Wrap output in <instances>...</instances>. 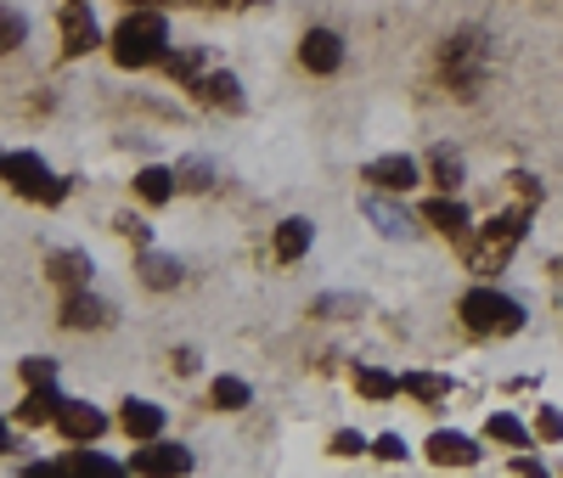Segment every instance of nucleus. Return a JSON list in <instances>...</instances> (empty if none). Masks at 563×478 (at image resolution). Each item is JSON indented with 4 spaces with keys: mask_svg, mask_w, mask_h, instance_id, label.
<instances>
[{
    "mask_svg": "<svg viewBox=\"0 0 563 478\" xmlns=\"http://www.w3.org/2000/svg\"><path fill=\"white\" fill-rule=\"evenodd\" d=\"M169 57V23L153 7H135L119 29H113V63L119 68H153Z\"/></svg>",
    "mask_w": 563,
    "mask_h": 478,
    "instance_id": "1",
    "label": "nucleus"
},
{
    "mask_svg": "<svg viewBox=\"0 0 563 478\" xmlns=\"http://www.w3.org/2000/svg\"><path fill=\"white\" fill-rule=\"evenodd\" d=\"M440 74L456 96H479L485 74H490V40L479 29H462L445 40V52H440Z\"/></svg>",
    "mask_w": 563,
    "mask_h": 478,
    "instance_id": "2",
    "label": "nucleus"
},
{
    "mask_svg": "<svg viewBox=\"0 0 563 478\" xmlns=\"http://www.w3.org/2000/svg\"><path fill=\"white\" fill-rule=\"evenodd\" d=\"M456 315H462L467 332H479V338H512V332L525 326V304L496 293V287H474V293H462Z\"/></svg>",
    "mask_w": 563,
    "mask_h": 478,
    "instance_id": "3",
    "label": "nucleus"
},
{
    "mask_svg": "<svg viewBox=\"0 0 563 478\" xmlns=\"http://www.w3.org/2000/svg\"><path fill=\"white\" fill-rule=\"evenodd\" d=\"M525 231H530V209H525V203H519V209H501V214L479 231V243H467V265H474L479 276L501 270V265L512 259V248L525 243Z\"/></svg>",
    "mask_w": 563,
    "mask_h": 478,
    "instance_id": "4",
    "label": "nucleus"
},
{
    "mask_svg": "<svg viewBox=\"0 0 563 478\" xmlns=\"http://www.w3.org/2000/svg\"><path fill=\"white\" fill-rule=\"evenodd\" d=\"M0 175H7L12 191H18V198H29V203H45V209H52V203L68 198V180H57L52 169H45L40 153H7V158H0Z\"/></svg>",
    "mask_w": 563,
    "mask_h": 478,
    "instance_id": "5",
    "label": "nucleus"
},
{
    "mask_svg": "<svg viewBox=\"0 0 563 478\" xmlns=\"http://www.w3.org/2000/svg\"><path fill=\"white\" fill-rule=\"evenodd\" d=\"M90 45H102V29L90 18V0H68L63 7V57H85Z\"/></svg>",
    "mask_w": 563,
    "mask_h": 478,
    "instance_id": "6",
    "label": "nucleus"
},
{
    "mask_svg": "<svg viewBox=\"0 0 563 478\" xmlns=\"http://www.w3.org/2000/svg\"><path fill=\"white\" fill-rule=\"evenodd\" d=\"M299 63H305L310 74H339V68H344V40H339L333 29H310V34L299 40Z\"/></svg>",
    "mask_w": 563,
    "mask_h": 478,
    "instance_id": "7",
    "label": "nucleus"
},
{
    "mask_svg": "<svg viewBox=\"0 0 563 478\" xmlns=\"http://www.w3.org/2000/svg\"><path fill=\"white\" fill-rule=\"evenodd\" d=\"M198 96L203 108H225V113H238L243 108V85H238V74H225V68H214V74H198L192 85H186Z\"/></svg>",
    "mask_w": 563,
    "mask_h": 478,
    "instance_id": "8",
    "label": "nucleus"
},
{
    "mask_svg": "<svg viewBox=\"0 0 563 478\" xmlns=\"http://www.w3.org/2000/svg\"><path fill=\"white\" fill-rule=\"evenodd\" d=\"M361 180H372L378 191H411L417 186V164L406 153H384V158L361 164Z\"/></svg>",
    "mask_w": 563,
    "mask_h": 478,
    "instance_id": "9",
    "label": "nucleus"
},
{
    "mask_svg": "<svg viewBox=\"0 0 563 478\" xmlns=\"http://www.w3.org/2000/svg\"><path fill=\"white\" fill-rule=\"evenodd\" d=\"M57 427H63V440H74V445H90V440H102L108 416H102L97 405H85V400H63V411H57Z\"/></svg>",
    "mask_w": 563,
    "mask_h": 478,
    "instance_id": "10",
    "label": "nucleus"
},
{
    "mask_svg": "<svg viewBox=\"0 0 563 478\" xmlns=\"http://www.w3.org/2000/svg\"><path fill=\"white\" fill-rule=\"evenodd\" d=\"M108 321H113V310H108L102 299H90V287H74V293H63V326L97 332V326H108Z\"/></svg>",
    "mask_w": 563,
    "mask_h": 478,
    "instance_id": "11",
    "label": "nucleus"
},
{
    "mask_svg": "<svg viewBox=\"0 0 563 478\" xmlns=\"http://www.w3.org/2000/svg\"><path fill=\"white\" fill-rule=\"evenodd\" d=\"M135 473H153V478L192 473V451H186V445H164V440H147V451H135Z\"/></svg>",
    "mask_w": 563,
    "mask_h": 478,
    "instance_id": "12",
    "label": "nucleus"
},
{
    "mask_svg": "<svg viewBox=\"0 0 563 478\" xmlns=\"http://www.w3.org/2000/svg\"><path fill=\"white\" fill-rule=\"evenodd\" d=\"M45 276H52L63 293H74V287H90V254H79V248H52V254H45Z\"/></svg>",
    "mask_w": 563,
    "mask_h": 478,
    "instance_id": "13",
    "label": "nucleus"
},
{
    "mask_svg": "<svg viewBox=\"0 0 563 478\" xmlns=\"http://www.w3.org/2000/svg\"><path fill=\"white\" fill-rule=\"evenodd\" d=\"M361 214H366L372 225H378L384 236H395V243H400V236H411V231H417V220H411V214H406L400 203H389L384 191H372V198L361 203Z\"/></svg>",
    "mask_w": 563,
    "mask_h": 478,
    "instance_id": "14",
    "label": "nucleus"
},
{
    "mask_svg": "<svg viewBox=\"0 0 563 478\" xmlns=\"http://www.w3.org/2000/svg\"><path fill=\"white\" fill-rule=\"evenodd\" d=\"M422 220H429L440 236H451V243H467V209L451 198V191L434 198V203H422Z\"/></svg>",
    "mask_w": 563,
    "mask_h": 478,
    "instance_id": "15",
    "label": "nucleus"
},
{
    "mask_svg": "<svg viewBox=\"0 0 563 478\" xmlns=\"http://www.w3.org/2000/svg\"><path fill=\"white\" fill-rule=\"evenodd\" d=\"M310 236H316V225L294 214V220H282V225H276V243H271V248H276L282 265H299V259L310 254Z\"/></svg>",
    "mask_w": 563,
    "mask_h": 478,
    "instance_id": "16",
    "label": "nucleus"
},
{
    "mask_svg": "<svg viewBox=\"0 0 563 478\" xmlns=\"http://www.w3.org/2000/svg\"><path fill=\"white\" fill-rule=\"evenodd\" d=\"M119 422H124L130 440H158V434H164V405H153V400H124Z\"/></svg>",
    "mask_w": 563,
    "mask_h": 478,
    "instance_id": "17",
    "label": "nucleus"
},
{
    "mask_svg": "<svg viewBox=\"0 0 563 478\" xmlns=\"http://www.w3.org/2000/svg\"><path fill=\"white\" fill-rule=\"evenodd\" d=\"M135 270H141V281H147L153 293H169V287H180V276H186L175 254H153V248H141Z\"/></svg>",
    "mask_w": 563,
    "mask_h": 478,
    "instance_id": "18",
    "label": "nucleus"
},
{
    "mask_svg": "<svg viewBox=\"0 0 563 478\" xmlns=\"http://www.w3.org/2000/svg\"><path fill=\"white\" fill-rule=\"evenodd\" d=\"M429 462L434 467H474L479 462V445L467 440V434H434L429 440Z\"/></svg>",
    "mask_w": 563,
    "mask_h": 478,
    "instance_id": "19",
    "label": "nucleus"
},
{
    "mask_svg": "<svg viewBox=\"0 0 563 478\" xmlns=\"http://www.w3.org/2000/svg\"><path fill=\"white\" fill-rule=\"evenodd\" d=\"M175 186H180V180H175V169H158V164H153V169H141V175H135V198L158 209V203H169V198H175Z\"/></svg>",
    "mask_w": 563,
    "mask_h": 478,
    "instance_id": "20",
    "label": "nucleus"
},
{
    "mask_svg": "<svg viewBox=\"0 0 563 478\" xmlns=\"http://www.w3.org/2000/svg\"><path fill=\"white\" fill-rule=\"evenodd\" d=\"M57 411H63V394H57V382H52V389H29V400L18 405V422L40 427V422H57Z\"/></svg>",
    "mask_w": 563,
    "mask_h": 478,
    "instance_id": "21",
    "label": "nucleus"
},
{
    "mask_svg": "<svg viewBox=\"0 0 563 478\" xmlns=\"http://www.w3.org/2000/svg\"><path fill=\"white\" fill-rule=\"evenodd\" d=\"M400 394H411V400H422V405H440V400L451 394V382H445V377H429V371H406V377H400Z\"/></svg>",
    "mask_w": 563,
    "mask_h": 478,
    "instance_id": "22",
    "label": "nucleus"
},
{
    "mask_svg": "<svg viewBox=\"0 0 563 478\" xmlns=\"http://www.w3.org/2000/svg\"><path fill=\"white\" fill-rule=\"evenodd\" d=\"M355 389H361L366 400H395V394H400V377H395V371H378V366H361V371H355Z\"/></svg>",
    "mask_w": 563,
    "mask_h": 478,
    "instance_id": "23",
    "label": "nucleus"
},
{
    "mask_svg": "<svg viewBox=\"0 0 563 478\" xmlns=\"http://www.w3.org/2000/svg\"><path fill=\"white\" fill-rule=\"evenodd\" d=\"M429 169H434L440 191H456V186H462V153H451V147H434V153H429Z\"/></svg>",
    "mask_w": 563,
    "mask_h": 478,
    "instance_id": "24",
    "label": "nucleus"
},
{
    "mask_svg": "<svg viewBox=\"0 0 563 478\" xmlns=\"http://www.w3.org/2000/svg\"><path fill=\"white\" fill-rule=\"evenodd\" d=\"M249 400H254V389H249L243 377H214V405L220 411H243Z\"/></svg>",
    "mask_w": 563,
    "mask_h": 478,
    "instance_id": "25",
    "label": "nucleus"
},
{
    "mask_svg": "<svg viewBox=\"0 0 563 478\" xmlns=\"http://www.w3.org/2000/svg\"><path fill=\"white\" fill-rule=\"evenodd\" d=\"M164 68H169V79L192 85V79L203 74V52H198V45H186V52H169V57H164Z\"/></svg>",
    "mask_w": 563,
    "mask_h": 478,
    "instance_id": "26",
    "label": "nucleus"
},
{
    "mask_svg": "<svg viewBox=\"0 0 563 478\" xmlns=\"http://www.w3.org/2000/svg\"><path fill=\"white\" fill-rule=\"evenodd\" d=\"M23 40H29V23H23V12L0 7V57H7V52H18Z\"/></svg>",
    "mask_w": 563,
    "mask_h": 478,
    "instance_id": "27",
    "label": "nucleus"
},
{
    "mask_svg": "<svg viewBox=\"0 0 563 478\" xmlns=\"http://www.w3.org/2000/svg\"><path fill=\"white\" fill-rule=\"evenodd\" d=\"M310 315H333V321H344V315H361V299H355V293H321V299L310 304Z\"/></svg>",
    "mask_w": 563,
    "mask_h": 478,
    "instance_id": "28",
    "label": "nucleus"
},
{
    "mask_svg": "<svg viewBox=\"0 0 563 478\" xmlns=\"http://www.w3.org/2000/svg\"><path fill=\"white\" fill-rule=\"evenodd\" d=\"M490 440H501V445H530V434H525V422L519 416H507V411H496L490 416V427H485Z\"/></svg>",
    "mask_w": 563,
    "mask_h": 478,
    "instance_id": "29",
    "label": "nucleus"
},
{
    "mask_svg": "<svg viewBox=\"0 0 563 478\" xmlns=\"http://www.w3.org/2000/svg\"><path fill=\"white\" fill-rule=\"evenodd\" d=\"M175 180H180V191H209V186H214V169H209L203 158H186V164L175 169Z\"/></svg>",
    "mask_w": 563,
    "mask_h": 478,
    "instance_id": "30",
    "label": "nucleus"
},
{
    "mask_svg": "<svg viewBox=\"0 0 563 478\" xmlns=\"http://www.w3.org/2000/svg\"><path fill=\"white\" fill-rule=\"evenodd\" d=\"M57 473H119V462L90 456V451H74V456H63V462H57Z\"/></svg>",
    "mask_w": 563,
    "mask_h": 478,
    "instance_id": "31",
    "label": "nucleus"
},
{
    "mask_svg": "<svg viewBox=\"0 0 563 478\" xmlns=\"http://www.w3.org/2000/svg\"><path fill=\"white\" fill-rule=\"evenodd\" d=\"M23 382H29V389H52V382H57V360L29 355V360H23Z\"/></svg>",
    "mask_w": 563,
    "mask_h": 478,
    "instance_id": "32",
    "label": "nucleus"
},
{
    "mask_svg": "<svg viewBox=\"0 0 563 478\" xmlns=\"http://www.w3.org/2000/svg\"><path fill=\"white\" fill-rule=\"evenodd\" d=\"M113 231L124 236V243H135V248H147V243H153V225H147V220H135V214H119Z\"/></svg>",
    "mask_w": 563,
    "mask_h": 478,
    "instance_id": "33",
    "label": "nucleus"
},
{
    "mask_svg": "<svg viewBox=\"0 0 563 478\" xmlns=\"http://www.w3.org/2000/svg\"><path fill=\"white\" fill-rule=\"evenodd\" d=\"M536 434H541V440H563V411L541 405V411H536Z\"/></svg>",
    "mask_w": 563,
    "mask_h": 478,
    "instance_id": "34",
    "label": "nucleus"
},
{
    "mask_svg": "<svg viewBox=\"0 0 563 478\" xmlns=\"http://www.w3.org/2000/svg\"><path fill=\"white\" fill-rule=\"evenodd\" d=\"M361 451H372V445L355 434V427H339V434H333V456H361Z\"/></svg>",
    "mask_w": 563,
    "mask_h": 478,
    "instance_id": "35",
    "label": "nucleus"
},
{
    "mask_svg": "<svg viewBox=\"0 0 563 478\" xmlns=\"http://www.w3.org/2000/svg\"><path fill=\"white\" fill-rule=\"evenodd\" d=\"M372 456H378V462H406V440H400V434L372 440Z\"/></svg>",
    "mask_w": 563,
    "mask_h": 478,
    "instance_id": "36",
    "label": "nucleus"
},
{
    "mask_svg": "<svg viewBox=\"0 0 563 478\" xmlns=\"http://www.w3.org/2000/svg\"><path fill=\"white\" fill-rule=\"evenodd\" d=\"M507 180H512V191H519L525 203H536V198H541V186H536V175H525V169H519V175H507Z\"/></svg>",
    "mask_w": 563,
    "mask_h": 478,
    "instance_id": "37",
    "label": "nucleus"
},
{
    "mask_svg": "<svg viewBox=\"0 0 563 478\" xmlns=\"http://www.w3.org/2000/svg\"><path fill=\"white\" fill-rule=\"evenodd\" d=\"M169 366H175V371H198V355H192V349H175Z\"/></svg>",
    "mask_w": 563,
    "mask_h": 478,
    "instance_id": "38",
    "label": "nucleus"
},
{
    "mask_svg": "<svg viewBox=\"0 0 563 478\" xmlns=\"http://www.w3.org/2000/svg\"><path fill=\"white\" fill-rule=\"evenodd\" d=\"M7 451H12V427H7V422H0V456H7Z\"/></svg>",
    "mask_w": 563,
    "mask_h": 478,
    "instance_id": "39",
    "label": "nucleus"
},
{
    "mask_svg": "<svg viewBox=\"0 0 563 478\" xmlns=\"http://www.w3.org/2000/svg\"><path fill=\"white\" fill-rule=\"evenodd\" d=\"M198 7H249V0H198Z\"/></svg>",
    "mask_w": 563,
    "mask_h": 478,
    "instance_id": "40",
    "label": "nucleus"
},
{
    "mask_svg": "<svg viewBox=\"0 0 563 478\" xmlns=\"http://www.w3.org/2000/svg\"><path fill=\"white\" fill-rule=\"evenodd\" d=\"M130 7H153V0H130Z\"/></svg>",
    "mask_w": 563,
    "mask_h": 478,
    "instance_id": "41",
    "label": "nucleus"
}]
</instances>
